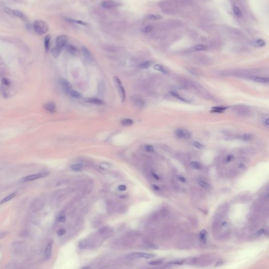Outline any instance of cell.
Returning <instances> with one entry per match:
<instances>
[{
	"mask_svg": "<svg viewBox=\"0 0 269 269\" xmlns=\"http://www.w3.org/2000/svg\"><path fill=\"white\" fill-rule=\"evenodd\" d=\"M33 28L36 33L40 36L46 34L49 28L47 23L41 20H37L34 21L33 23Z\"/></svg>",
	"mask_w": 269,
	"mask_h": 269,
	"instance_id": "cell-1",
	"label": "cell"
},
{
	"mask_svg": "<svg viewBox=\"0 0 269 269\" xmlns=\"http://www.w3.org/2000/svg\"><path fill=\"white\" fill-rule=\"evenodd\" d=\"M49 174L48 172H42V173H37L32 175H28L26 177H23L21 179L20 182H32L35 180L39 179L40 178H42L48 176Z\"/></svg>",
	"mask_w": 269,
	"mask_h": 269,
	"instance_id": "cell-2",
	"label": "cell"
},
{
	"mask_svg": "<svg viewBox=\"0 0 269 269\" xmlns=\"http://www.w3.org/2000/svg\"><path fill=\"white\" fill-rule=\"evenodd\" d=\"M156 257L154 254L145 253V252H133L129 253L127 255V258L129 259H152Z\"/></svg>",
	"mask_w": 269,
	"mask_h": 269,
	"instance_id": "cell-3",
	"label": "cell"
},
{
	"mask_svg": "<svg viewBox=\"0 0 269 269\" xmlns=\"http://www.w3.org/2000/svg\"><path fill=\"white\" fill-rule=\"evenodd\" d=\"M24 244L23 242L14 241L11 246V251L15 255H19L23 252Z\"/></svg>",
	"mask_w": 269,
	"mask_h": 269,
	"instance_id": "cell-4",
	"label": "cell"
},
{
	"mask_svg": "<svg viewBox=\"0 0 269 269\" xmlns=\"http://www.w3.org/2000/svg\"><path fill=\"white\" fill-rule=\"evenodd\" d=\"M68 42V37L65 35H61L57 37L56 39V47L59 48L60 50H62L63 48L66 46L67 43Z\"/></svg>",
	"mask_w": 269,
	"mask_h": 269,
	"instance_id": "cell-5",
	"label": "cell"
},
{
	"mask_svg": "<svg viewBox=\"0 0 269 269\" xmlns=\"http://www.w3.org/2000/svg\"><path fill=\"white\" fill-rule=\"evenodd\" d=\"M43 205H44L43 199L37 198V199H35L33 201L30 208L32 210L33 212L37 211L41 208Z\"/></svg>",
	"mask_w": 269,
	"mask_h": 269,
	"instance_id": "cell-6",
	"label": "cell"
},
{
	"mask_svg": "<svg viewBox=\"0 0 269 269\" xmlns=\"http://www.w3.org/2000/svg\"><path fill=\"white\" fill-rule=\"evenodd\" d=\"M120 3L114 1H104L101 3V6L106 9H112L118 7Z\"/></svg>",
	"mask_w": 269,
	"mask_h": 269,
	"instance_id": "cell-7",
	"label": "cell"
},
{
	"mask_svg": "<svg viewBox=\"0 0 269 269\" xmlns=\"http://www.w3.org/2000/svg\"><path fill=\"white\" fill-rule=\"evenodd\" d=\"M43 108L50 113H55L56 111V104L54 101H50L44 104Z\"/></svg>",
	"mask_w": 269,
	"mask_h": 269,
	"instance_id": "cell-8",
	"label": "cell"
},
{
	"mask_svg": "<svg viewBox=\"0 0 269 269\" xmlns=\"http://www.w3.org/2000/svg\"><path fill=\"white\" fill-rule=\"evenodd\" d=\"M60 83L65 92L72 89V85H71V83L65 79H61L60 80Z\"/></svg>",
	"mask_w": 269,
	"mask_h": 269,
	"instance_id": "cell-9",
	"label": "cell"
},
{
	"mask_svg": "<svg viewBox=\"0 0 269 269\" xmlns=\"http://www.w3.org/2000/svg\"><path fill=\"white\" fill-rule=\"evenodd\" d=\"M249 78L251 79L252 81L257 82V83H268L269 82V78L268 77H259V76H251Z\"/></svg>",
	"mask_w": 269,
	"mask_h": 269,
	"instance_id": "cell-10",
	"label": "cell"
},
{
	"mask_svg": "<svg viewBox=\"0 0 269 269\" xmlns=\"http://www.w3.org/2000/svg\"><path fill=\"white\" fill-rule=\"evenodd\" d=\"M11 14L14 16L19 17V19H21V20H22V21H26L27 20V17L26 16V15L24 14L22 12L18 10V9L12 10Z\"/></svg>",
	"mask_w": 269,
	"mask_h": 269,
	"instance_id": "cell-11",
	"label": "cell"
},
{
	"mask_svg": "<svg viewBox=\"0 0 269 269\" xmlns=\"http://www.w3.org/2000/svg\"><path fill=\"white\" fill-rule=\"evenodd\" d=\"M145 103L143 100L139 98H136L133 100V106L136 109H141L144 107Z\"/></svg>",
	"mask_w": 269,
	"mask_h": 269,
	"instance_id": "cell-12",
	"label": "cell"
},
{
	"mask_svg": "<svg viewBox=\"0 0 269 269\" xmlns=\"http://www.w3.org/2000/svg\"><path fill=\"white\" fill-rule=\"evenodd\" d=\"M85 101L88 103L95 104V105H101L104 104V101L101 99L97 98H95V97L86 98L85 99Z\"/></svg>",
	"mask_w": 269,
	"mask_h": 269,
	"instance_id": "cell-13",
	"label": "cell"
},
{
	"mask_svg": "<svg viewBox=\"0 0 269 269\" xmlns=\"http://www.w3.org/2000/svg\"><path fill=\"white\" fill-rule=\"evenodd\" d=\"M117 88L118 92V94H119V95H120V99H121V101H122V103H124L125 100H126V92H125V90L124 88L122 86V85H120L117 87Z\"/></svg>",
	"mask_w": 269,
	"mask_h": 269,
	"instance_id": "cell-14",
	"label": "cell"
},
{
	"mask_svg": "<svg viewBox=\"0 0 269 269\" xmlns=\"http://www.w3.org/2000/svg\"><path fill=\"white\" fill-rule=\"evenodd\" d=\"M52 244L51 243H48L47 245L44 252V255L46 260H48L50 259L52 255Z\"/></svg>",
	"mask_w": 269,
	"mask_h": 269,
	"instance_id": "cell-15",
	"label": "cell"
},
{
	"mask_svg": "<svg viewBox=\"0 0 269 269\" xmlns=\"http://www.w3.org/2000/svg\"><path fill=\"white\" fill-rule=\"evenodd\" d=\"M82 52H83V55L86 60L88 61H92L93 59L92 55L90 53V50L87 47H86L85 46H83Z\"/></svg>",
	"mask_w": 269,
	"mask_h": 269,
	"instance_id": "cell-16",
	"label": "cell"
},
{
	"mask_svg": "<svg viewBox=\"0 0 269 269\" xmlns=\"http://www.w3.org/2000/svg\"><path fill=\"white\" fill-rule=\"evenodd\" d=\"M252 44L255 47H262L265 45V42L262 39H257L253 40L252 42Z\"/></svg>",
	"mask_w": 269,
	"mask_h": 269,
	"instance_id": "cell-17",
	"label": "cell"
},
{
	"mask_svg": "<svg viewBox=\"0 0 269 269\" xmlns=\"http://www.w3.org/2000/svg\"><path fill=\"white\" fill-rule=\"evenodd\" d=\"M152 63H153V62L152 61L148 60V61H144L141 63H140L139 67V68L142 69H147L149 67L152 66Z\"/></svg>",
	"mask_w": 269,
	"mask_h": 269,
	"instance_id": "cell-18",
	"label": "cell"
},
{
	"mask_svg": "<svg viewBox=\"0 0 269 269\" xmlns=\"http://www.w3.org/2000/svg\"><path fill=\"white\" fill-rule=\"evenodd\" d=\"M153 69L156 70V71H160L162 73H163L164 74H167V71L166 70V69L164 67L161 65L160 64H155L153 66Z\"/></svg>",
	"mask_w": 269,
	"mask_h": 269,
	"instance_id": "cell-19",
	"label": "cell"
},
{
	"mask_svg": "<svg viewBox=\"0 0 269 269\" xmlns=\"http://www.w3.org/2000/svg\"><path fill=\"white\" fill-rule=\"evenodd\" d=\"M16 195V192H13V193L10 194L9 195H7V197H6L5 198H3L2 200H1V201H0V205L4 204L5 203L9 201L10 200H12V199H13Z\"/></svg>",
	"mask_w": 269,
	"mask_h": 269,
	"instance_id": "cell-20",
	"label": "cell"
},
{
	"mask_svg": "<svg viewBox=\"0 0 269 269\" xmlns=\"http://www.w3.org/2000/svg\"><path fill=\"white\" fill-rule=\"evenodd\" d=\"M242 153L244 154L253 155L255 154V150L253 148L248 147L242 149Z\"/></svg>",
	"mask_w": 269,
	"mask_h": 269,
	"instance_id": "cell-21",
	"label": "cell"
},
{
	"mask_svg": "<svg viewBox=\"0 0 269 269\" xmlns=\"http://www.w3.org/2000/svg\"><path fill=\"white\" fill-rule=\"evenodd\" d=\"M50 41H51V36L47 35L45 38L44 40V47L46 52H48L50 47Z\"/></svg>",
	"mask_w": 269,
	"mask_h": 269,
	"instance_id": "cell-22",
	"label": "cell"
},
{
	"mask_svg": "<svg viewBox=\"0 0 269 269\" xmlns=\"http://www.w3.org/2000/svg\"><path fill=\"white\" fill-rule=\"evenodd\" d=\"M67 94L70 95L71 96L73 97V98H81V95L79 93L76 92L75 90H73L72 89L71 90H68L67 92H66Z\"/></svg>",
	"mask_w": 269,
	"mask_h": 269,
	"instance_id": "cell-23",
	"label": "cell"
},
{
	"mask_svg": "<svg viewBox=\"0 0 269 269\" xmlns=\"http://www.w3.org/2000/svg\"><path fill=\"white\" fill-rule=\"evenodd\" d=\"M65 19L67 22H71V23H75V24H79V25L83 26H87L88 25L87 23H86L84 21H81V20H77L69 19V18H66Z\"/></svg>",
	"mask_w": 269,
	"mask_h": 269,
	"instance_id": "cell-24",
	"label": "cell"
},
{
	"mask_svg": "<svg viewBox=\"0 0 269 269\" xmlns=\"http://www.w3.org/2000/svg\"><path fill=\"white\" fill-rule=\"evenodd\" d=\"M67 51L69 53L72 55H75L77 53V49L75 46L72 45H67L66 46Z\"/></svg>",
	"mask_w": 269,
	"mask_h": 269,
	"instance_id": "cell-25",
	"label": "cell"
},
{
	"mask_svg": "<svg viewBox=\"0 0 269 269\" xmlns=\"http://www.w3.org/2000/svg\"><path fill=\"white\" fill-rule=\"evenodd\" d=\"M228 107H223V106H218V107H214L212 108V112L214 113H222L224 111L226 110Z\"/></svg>",
	"mask_w": 269,
	"mask_h": 269,
	"instance_id": "cell-26",
	"label": "cell"
},
{
	"mask_svg": "<svg viewBox=\"0 0 269 269\" xmlns=\"http://www.w3.org/2000/svg\"><path fill=\"white\" fill-rule=\"evenodd\" d=\"M145 18L148 20L155 21V20H158L161 19V16L159 15H156V14H148L145 17Z\"/></svg>",
	"mask_w": 269,
	"mask_h": 269,
	"instance_id": "cell-27",
	"label": "cell"
},
{
	"mask_svg": "<svg viewBox=\"0 0 269 269\" xmlns=\"http://www.w3.org/2000/svg\"><path fill=\"white\" fill-rule=\"evenodd\" d=\"M170 94H171L172 96L175 97V98H176L179 99L181 101H184V102H185V103H189V102L188 100H187L186 98H184L183 97L181 96L179 94H178L176 92H170Z\"/></svg>",
	"mask_w": 269,
	"mask_h": 269,
	"instance_id": "cell-28",
	"label": "cell"
},
{
	"mask_svg": "<svg viewBox=\"0 0 269 269\" xmlns=\"http://www.w3.org/2000/svg\"><path fill=\"white\" fill-rule=\"evenodd\" d=\"M238 113H239L240 115H242L243 116L247 115L249 113V109L248 107L246 106H242L240 107V108H238Z\"/></svg>",
	"mask_w": 269,
	"mask_h": 269,
	"instance_id": "cell-29",
	"label": "cell"
},
{
	"mask_svg": "<svg viewBox=\"0 0 269 269\" xmlns=\"http://www.w3.org/2000/svg\"><path fill=\"white\" fill-rule=\"evenodd\" d=\"M61 52V50H60L58 47H54L51 50V54L52 55L54 58H57L60 55V53Z\"/></svg>",
	"mask_w": 269,
	"mask_h": 269,
	"instance_id": "cell-30",
	"label": "cell"
},
{
	"mask_svg": "<svg viewBox=\"0 0 269 269\" xmlns=\"http://www.w3.org/2000/svg\"><path fill=\"white\" fill-rule=\"evenodd\" d=\"M200 239L203 243H206L207 242V231L206 230H201L200 232Z\"/></svg>",
	"mask_w": 269,
	"mask_h": 269,
	"instance_id": "cell-31",
	"label": "cell"
},
{
	"mask_svg": "<svg viewBox=\"0 0 269 269\" xmlns=\"http://www.w3.org/2000/svg\"><path fill=\"white\" fill-rule=\"evenodd\" d=\"M192 48H193V50H195V51H205V50H207V49H208V47L205 45L199 44V45H197L194 46L193 47H192Z\"/></svg>",
	"mask_w": 269,
	"mask_h": 269,
	"instance_id": "cell-32",
	"label": "cell"
},
{
	"mask_svg": "<svg viewBox=\"0 0 269 269\" xmlns=\"http://www.w3.org/2000/svg\"><path fill=\"white\" fill-rule=\"evenodd\" d=\"M133 122L132 120L128 118H126V119H123L121 121V124L122 125L125 126H131L133 124Z\"/></svg>",
	"mask_w": 269,
	"mask_h": 269,
	"instance_id": "cell-33",
	"label": "cell"
},
{
	"mask_svg": "<svg viewBox=\"0 0 269 269\" xmlns=\"http://www.w3.org/2000/svg\"><path fill=\"white\" fill-rule=\"evenodd\" d=\"M233 11L235 16H237L238 17H241L242 15V12L241 10L239 9V7H238L236 5H234L233 7Z\"/></svg>",
	"mask_w": 269,
	"mask_h": 269,
	"instance_id": "cell-34",
	"label": "cell"
},
{
	"mask_svg": "<svg viewBox=\"0 0 269 269\" xmlns=\"http://www.w3.org/2000/svg\"><path fill=\"white\" fill-rule=\"evenodd\" d=\"M254 138V135L251 133H245L241 136L242 139L245 141L252 140Z\"/></svg>",
	"mask_w": 269,
	"mask_h": 269,
	"instance_id": "cell-35",
	"label": "cell"
},
{
	"mask_svg": "<svg viewBox=\"0 0 269 269\" xmlns=\"http://www.w3.org/2000/svg\"><path fill=\"white\" fill-rule=\"evenodd\" d=\"M176 135L179 138H184V129H178L175 131Z\"/></svg>",
	"mask_w": 269,
	"mask_h": 269,
	"instance_id": "cell-36",
	"label": "cell"
},
{
	"mask_svg": "<svg viewBox=\"0 0 269 269\" xmlns=\"http://www.w3.org/2000/svg\"><path fill=\"white\" fill-rule=\"evenodd\" d=\"M199 184L201 187H203V188L206 189H210V184H209L208 182H205V181L201 180V181L199 182Z\"/></svg>",
	"mask_w": 269,
	"mask_h": 269,
	"instance_id": "cell-37",
	"label": "cell"
},
{
	"mask_svg": "<svg viewBox=\"0 0 269 269\" xmlns=\"http://www.w3.org/2000/svg\"><path fill=\"white\" fill-rule=\"evenodd\" d=\"M163 262V260L157 259V260H154L151 262H149L148 265H161Z\"/></svg>",
	"mask_w": 269,
	"mask_h": 269,
	"instance_id": "cell-38",
	"label": "cell"
},
{
	"mask_svg": "<svg viewBox=\"0 0 269 269\" xmlns=\"http://www.w3.org/2000/svg\"><path fill=\"white\" fill-rule=\"evenodd\" d=\"M154 29V26L152 25H148V26H146L145 28H144L143 29V32L145 33H150V32H152V31Z\"/></svg>",
	"mask_w": 269,
	"mask_h": 269,
	"instance_id": "cell-39",
	"label": "cell"
},
{
	"mask_svg": "<svg viewBox=\"0 0 269 269\" xmlns=\"http://www.w3.org/2000/svg\"><path fill=\"white\" fill-rule=\"evenodd\" d=\"M83 165L81 163H77L71 166V169L74 171H79L83 168Z\"/></svg>",
	"mask_w": 269,
	"mask_h": 269,
	"instance_id": "cell-40",
	"label": "cell"
},
{
	"mask_svg": "<svg viewBox=\"0 0 269 269\" xmlns=\"http://www.w3.org/2000/svg\"><path fill=\"white\" fill-rule=\"evenodd\" d=\"M193 145L196 148L199 149H203L205 148L204 145L202 144H201L200 142L197 141H195L193 142Z\"/></svg>",
	"mask_w": 269,
	"mask_h": 269,
	"instance_id": "cell-41",
	"label": "cell"
},
{
	"mask_svg": "<svg viewBox=\"0 0 269 269\" xmlns=\"http://www.w3.org/2000/svg\"><path fill=\"white\" fill-rule=\"evenodd\" d=\"M113 81L116 87H117L120 85H122V82L120 81V79L116 76H114L113 77Z\"/></svg>",
	"mask_w": 269,
	"mask_h": 269,
	"instance_id": "cell-42",
	"label": "cell"
},
{
	"mask_svg": "<svg viewBox=\"0 0 269 269\" xmlns=\"http://www.w3.org/2000/svg\"><path fill=\"white\" fill-rule=\"evenodd\" d=\"M191 165L194 169H197V170H199L200 169V165H199V163L196 161L191 162Z\"/></svg>",
	"mask_w": 269,
	"mask_h": 269,
	"instance_id": "cell-43",
	"label": "cell"
},
{
	"mask_svg": "<svg viewBox=\"0 0 269 269\" xmlns=\"http://www.w3.org/2000/svg\"><path fill=\"white\" fill-rule=\"evenodd\" d=\"M191 134L186 129H184V139H188L191 137Z\"/></svg>",
	"mask_w": 269,
	"mask_h": 269,
	"instance_id": "cell-44",
	"label": "cell"
},
{
	"mask_svg": "<svg viewBox=\"0 0 269 269\" xmlns=\"http://www.w3.org/2000/svg\"><path fill=\"white\" fill-rule=\"evenodd\" d=\"M145 149H146V151L150 152H154V147L152 146V145H146L145 146Z\"/></svg>",
	"mask_w": 269,
	"mask_h": 269,
	"instance_id": "cell-45",
	"label": "cell"
},
{
	"mask_svg": "<svg viewBox=\"0 0 269 269\" xmlns=\"http://www.w3.org/2000/svg\"><path fill=\"white\" fill-rule=\"evenodd\" d=\"M2 84L3 85H4L5 86H9L10 85V81H9V79H8L7 78H3L2 79Z\"/></svg>",
	"mask_w": 269,
	"mask_h": 269,
	"instance_id": "cell-46",
	"label": "cell"
},
{
	"mask_svg": "<svg viewBox=\"0 0 269 269\" xmlns=\"http://www.w3.org/2000/svg\"><path fill=\"white\" fill-rule=\"evenodd\" d=\"M66 233V231L64 229H61L60 230H58L57 231V235H58V236H62L63 235H64Z\"/></svg>",
	"mask_w": 269,
	"mask_h": 269,
	"instance_id": "cell-47",
	"label": "cell"
},
{
	"mask_svg": "<svg viewBox=\"0 0 269 269\" xmlns=\"http://www.w3.org/2000/svg\"><path fill=\"white\" fill-rule=\"evenodd\" d=\"M58 220L60 222H64L66 220V218L64 216H61L58 217Z\"/></svg>",
	"mask_w": 269,
	"mask_h": 269,
	"instance_id": "cell-48",
	"label": "cell"
},
{
	"mask_svg": "<svg viewBox=\"0 0 269 269\" xmlns=\"http://www.w3.org/2000/svg\"><path fill=\"white\" fill-rule=\"evenodd\" d=\"M127 187L125 185H123V184H122V185H120L118 187V190H120V191H125L126 190Z\"/></svg>",
	"mask_w": 269,
	"mask_h": 269,
	"instance_id": "cell-49",
	"label": "cell"
},
{
	"mask_svg": "<svg viewBox=\"0 0 269 269\" xmlns=\"http://www.w3.org/2000/svg\"><path fill=\"white\" fill-rule=\"evenodd\" d=\"M7 234H8V232H5V231L1 233H0V240L3 239L4 238H5V237L7 235Z\"/></svg>",
	"mask_w": 269,
	"mask_h": 269,
	"instance_id": "cell-50",
	"label": "cell"
},
{
	"mask_svg": "<svg viewBox=\"0 0 269 269\" xmlns=\"http://www.w3.org/2000/svg\"><path fill=\"white\" fill-rule=\"evenodd\" d=\"M263 124L265 125V126L268 127L269 125V118L267 117L263 120Z\"/></svg>",
	"mask_w": 269,
	"mask_h": 269,
	"instance_id": "cell-51",
	"label": "cell"
},
{
	"mask_svg": "<svg viewBox=\"0 0 269 269\" xmlns=\"http://www.w3.org/2000/svg\"><path fill=\"white\" fill-rule=\"evenodd\" d=\"M233 159V156H232V155H228L227 157V158H226V161H227V163H229L230 161H232Z\"/></svg>",
	"mask_w": 269,
	"mask_h": 269,
	"instance_id": "cell-52",
	"label": "cell"
},
{
	"mask_svg": "<svg viewBox=\"0 0 269 269\" xmlns=\"http://www.w3.org/2000/svg\"><path fill=\"white\" fill-rule=\"evenodd\" d=\"M152 188L154 189L155 191H158L160 190V188L156 184H152Z\"/></svg>",
	"mask_w": 269,
	"mask_h": 269,
	"instance_id": "cell-53",
	"label": "cell"
},
{
	"mask_svg": "<svg viewBox=\"0 0 269 269\" xmlns=\"http://www.w3.org/2000/svg\"><path fill=\"white\" fill-rule=\"evenodd\" d=\"M178 179H179V180L180 181V182H184H184H186V179H185V178H184V177H182V176H179V177H178Z\"/></svg>",
	"mask_w": 269,
	"mask_h": 269,
	"instance_id": "cell-54",
	"label": "cell"
},
{
	"mask_svg": "<svg viewBox=\"0 0 269 269\" xmlns=\"http://www.w3.org/2000/svg\"><path fill=\"white\" fill-rule=\"evenodd\" d=\"M223 261H219L218 262H217L214 265V266H215V267H218V266H220V265H223Z\"/></svg>",
	"mask_w": 269,
	"mask_h": 269,
	"instance_id": "cell-55",
	"label": "cell"
},
{
	"mask_svg": "<svg viewBox=\"0 0 269 269\" xmlns=\"http://www.w3.org/2000/svg\"><path fill=\"white\" fill-rule=\"evenodd\" d=\"M238 168L241 169H243L244 168H245V166L244 165L243 163H239L238 165Z\"/></svg>",
	"mask_w": 269,
	"mask_h": 269,
	"instance_id": "cell-56",
	"label": "cell"
},
{
	"mask_svg": "<svg viewBox=\"0 0 269 269\" xmlns=\"http://www.w3.org/2000/svg\"><path fill=\"white\" fill-rule=\"evenodd\" d=\"M152 176L154 177V178L155 179H159V177L157 175V174H154H154H152Z\"/></svg>",
	"mask_w": 269,
	"mask_h": 269,
	"instance_id": "cell-57",
	"label": "cell"
},
{
	"mask_svg": "<svg viewBox=\"0 0 269 269\" xmlns=\"http://www.w3.org/2000/svg\"><path fill=\"white\" fill-rule=\"evenodd\" d=\"M82 269H90V268L89 267H85L84 268H83Z\"/></svg>",
	"mask_w": 269,
	"mask_h": 269,
	"instance_id": "cell-58",
	"label": "cell"
}]
</instances>
